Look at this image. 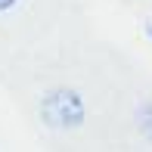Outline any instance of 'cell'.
<instances>
[{"label": "cell", "mask_w": 152, "mask_h": 152, "mask_svg": "<svg viewBox=\"0 0 152 152\" xmlns=\"http://www.w3.org/2000/svg\"><path fill=\"white\" fill-rule=\"evenodd\" d=\"M84 118H87V106L81 99V93L72 87H53L40 99V121H44V127L56 130V134L78 130Z\"/></svg>", "instance_id": "6da1fadb"}, {"label": "cell", "mask_w": 152, "mask_h": 152, "mask_svg": "<svg viewBox=\"0 0 152 152\" xmlns=\"http://www.w3.org/2000/svg\"><path fill=\"white\" fill-rule=\"evenodd\" d=\"M12 3H16V0H0V12H3V10H10Z\"/></svg>", "instance_id": "7a4b0ae2"}]
</instances>
